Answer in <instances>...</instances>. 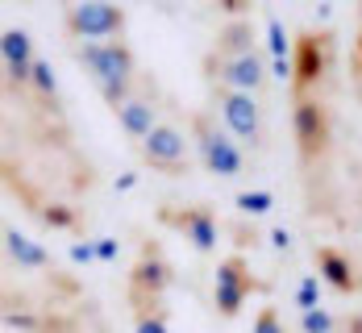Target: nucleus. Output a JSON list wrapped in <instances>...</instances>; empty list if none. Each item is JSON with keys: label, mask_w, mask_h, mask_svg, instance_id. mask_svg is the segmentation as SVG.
Returning <instances> with one entry per match:
<instances>
[{"label": "nucleus", "mask_w": 362, "mask_h": 333, "mask_svg": "<svg viewBox=\"0 0 362 333\" xmlns=\"http://www.w3.org/2000/svg\"><path fill=\"white\" fill-rule=\"evenodd\" d=\"M4 325L25 333H112L100 308L88 300L83 284L59 271L42 279V288L17 292V284H4Z\"/></svg>", "instance_id": "f257e3e1"}, {"label": "nucleus", "mask_w": 362, "mask_h": 333, "mask_svg": "<svg viewBox=\"0 0 362 333\" xmlns=\"http://www.w3.org/2000/svg\"><path fill=\"white\" fill-rule=\"evenodd\" d=\"M200 71L209 83H225V88H242L254 96H267L271 75H267V59L258 50V34H254L250 17H233L225 21L213 37V46L200 59Z\"/></svg>", "instance_id": "f03ea898"}, {"label": "nucleus", "mask_w": 362, "mask_h": 333, "mask_svg": "<svg viewBox=\"0 0 362 333\" xmlns=\"http://www.w3.org/2000/svg\"><path fill=\"white\" fill-rule=\"evenodd\" d=\"M75 63L83 67V75L96 83L100 100L117 109L129 92H134V79H138V54L125 37H109V42H71Z\"/></svg>", "instance_id": "7ed1b4c3"}, {"label": "nucleus", "mask_w": 362, "mask_h": 333, "mask_svg": "<svg viewBox=\"0 0 362 333\" xmlns=\"http://www.w3.org/2000/svg\"><path fill=\"white\" fill-rule=\"evenodd\" d=\"M187 125H192V138H196V154H200V163H204L217 180H242V175L250 171L242 142L221 125V117L213 109L187 112Z\"/></svg>", "instance_id": "20e7f679"}, {"label": "nucleus", "mask_w": 362, "mask_h": 333, "mask_svg": "<svg viewBox=\"0 0 362 333\" xmlns=\"http://www.w3.org/2000/svg\"><path fill=\"white\" fill-rule=\"evenodd\" d=\"M209 109L217 112L221 125H225L246 150L271 146L267 117H262V96L242 92V88H225V83H209Z\"/></svg>", "instance_id": "39448f33"}, {"label": "nucleus", "mask_w": 362, "mask_h": 333, "mask_svg": "<svg viewBox=\"0 0 362 333\" xmlns=\"http://www.w3.org/2000/svg\"><path fill=\"white\" fill-rule=\"evenodd\" d=\"M333 63H337V42L329 30H304L291 42V92H313L333 83Z\"/></svg>", "instance_id": "423d86ee"}, {"label": "nucleus", "mask_w": 362, "mask_h": 333, "mask_svg": "<svg viewBox=\"0 0 362 333\" xmlns=\"http://www.w3.org/2000/svg\"><path fill=\"white\" fill-rule=\"evenodd\" d=\"M175 284V267L167 259V250L158 246V238H142L138 242V259L129 267V279H125V300L129 308L146 304V300H163Z\"/></svg>", "instance_id": "0eeeda50"}, {"label": "nucleus", "mask_w": 362, "mask_h": 333, "mask_svg": "<svg viewBox=\"0 0 362 333\" xmlns=\"http://www.w3.org/2000/svg\"><path fill=\"white\" fill-rule=\"evenodd\" d=\"M63 25L71 42H109V37H125L129 13L112 0H75L63 4Z\"/></svg>", "instance_id": "6e6552de"}, {"label": "nucleus", "mask_w": 362, "mask_h": 333, "mask_svg": "<svg viewBox=\"0 0 362 333\" xmlns=\"http://www.w3.org/2000/svg\"><path fill=\"white\" fill-rule=\"evenodd\" d=\"M271 284L267 279H258L250 271V262H246V255H225V259L217 262V284H213V308H217V317H225V321H233L242 308H246V300L254 296V292H267Z\"/></svg>", "instance_id": "1a4fd4ad"}, {"label": "nucleus", "mask_w": 362, "mask_h": 333, "mask_svg": "<svg viewBox=\"0 0 362 333\" xmlns=\"http://www.w3.org/2000/svg\"><path fill=\"white\" fill-rule=\"evenodd\" d=\"M138 158H142V167H150L154 175H167V180H183L192 171L187 138H183L180 125H171V121H158L138 142Z\"/></svg>", "instance_id": "9d476101"}, {"label": "nucleus", "mask_w": 362, "mask_h": 333, "mask_svg": "<svg viewBox=\"0 0 362 333\" xmlns=\"http://www.w3.org/2000/svg\"><path fill=\"white\" fill-rule=\"evenodd\" d=\"M158 109H163V88H158V79L150 71H138V79H134V92L112 109V117H117V125H121V134L138 146L146 134L158 125Z\"/></svg>", "instance_id": "9b49d317"}, {"label": "nucleus", "mask_w": 362, "mask_h": 333, "mask_svg": "<svg viewBox=\"0 0 362 333\" xmlns=\"http://www.w3.org/2000/svg\"><path fill=\"white\" fill-rule=\"evenodd\" d=\"M154 217H158V225H171L175 233H183L196 255L209 259V255L217 250L221 221H217V209H213V204H163Z\"/></svg>", "instance_id": "f8f14e48"}, {"label": "nucleus", "mask_w": 362, "mask_h": 333, "mask_svg": "<svg viewBox=\"0 0 362 333\" xmlns=\"http://www.w3.org/2000/svg\"><path fill=\"white\" fill-rule=\"evenodd\" d=\"M4 259H8V271H25V275H37V279H50V275L63 271V267H54V259L37 246L30 233H21L17 225H4Z\"/></svg>", "instance_id": "ddd939ff"}, {"label": "nucleus", "mask_w": 362, "mask_h": 333, "mask_svg": "<svg viewBox=\"0 0 362 333\" xmlns=\"http://www.w3.org/2000/svg\"><path fill=\"white\" fill-rule=\"evenodd\" d=\"M313 262H317V275L325 279L333 292H341V296H354V292H362L358 262L350 259L341 246H325V242H317V246H313Z\"/></svg>", "instance_id": "4468645a"}, {"label": "nucleus", "mask_w": 362, "mask_h": 333, "mask_svg": "<svg viewBox=\"0 0 362 333\" xmlns=\"http://www.w3.org/2000/svg\"><path fill=\"white\" fill-rule=\"evenodd\" d=\"M134 333H167V308L163 300H146V304H134Z\"/></svg>", "instance_id": "2eb2a0df"}, {"label": "nucleus", "mask_w": 362, "mask_h": 333, "mask_svg": "<svg viewBox=\"0 0 362 333\" xmlns=\"http://www.w3.org/2000/svg\"><path fill=\"white\" fill-rule=\"evenodd\" d=\"M350 88L362 105V0H354V34H350Z\"/></svg>", "instance_id": "dca6fc26"}, {"label": "nucleus", "mask_w": 362, "mask_h": 333, "mask_svg": "<svg viewBox=\"0 0 362 333\" xmlns=\"http://www.w3.org/2000/svg\"><path fill=\"white\" fill-rule=\"evenodd\" d=\"M321 284H317V275H304L300 284H296V304H300V312H313V308H321Z\"/></svg>", "instance_id": "f3484780"}, {"label": "nucleus", "mask_w": 362, "mask_h": 333, "mask_svg": "<svg viewBox=\"0 0 362 333\" xmlns=\"http://www.w3.org/2000/svg\"><path fill=\"white\" fill-rule=\"evenodd\" d=\"M250 333H288V329H284L279 308H275V304H262V308H258V317H254V329Z\"/></svg>", "instance_id": "a211bd4d"}, {"label": "nucleus", "mask_w": 362, "mask_h": 333, "mask_svg": "<svg viewBox=\"0 0 362 333\" xmlns=\"http://www.w3.org/2000/svg\"><path fill=\"white\" fill-rule=\"evenodd\" d=\"M300 329H304V333H333V329H337V317L325 312V308H313V312H304Z\"/></svg>", "instance_id": "6ab92c4d"}, {"label": "nucleus", "mask_w": 362, "mask_h": 333, "mask_svg": "<svg viewBox=\"0 0 362 333\" xmlns=\"http://www.w3.org/2000/svg\"><path fill=\"white\" fill-rule=\"evenodd\" d=\"M238 209L242 213H267L271 209V192H242L238 196Z\"/></svg>", "instance_id": "aec40b11"}, {"label": "nucleus", "mask_w": 362, "mask_h": 333, "mask_svg": "<svg viewBox=\"0 0 362 333\" xmlns=\"http://www.w3.org/2000/svg\"><path fill=\"white\" fill-rule=\"evenodd\" d=\"M229 229H233L229 238H233L238 246H258V242H262V233H258V225H250V221H233Z\"/></svg>", "instance_id": "412c9836"}, {"label": "nucleus", "mask_w": 362, "mask_h": 333, "mask_svg": "<svg viewBox=\"0 0 362 333\" xmlns=\"http://www.w3.org/2000/svg\"><path fill=\"white\" fill-rule=\"evenodd\" d=\"M92 246H96V259H105V262L117 259V242L112 238H92Z\"/></svg>", "instance_id": "4be33fe9"}, {"label": "nucleus", "mask_w": 362, "mask_h": 333, "mask_svg": "<svg viewBox=\"0 0 362 333\" xmlns=\"http://www.w3.org/2000/svg\"><path fill=\"white\" fill-rule=\"evenodd\" d=\"M221 8H229V13H250V0H217Z\"/></svg>", "instance_id": "5701e85b"}]
</instances>
